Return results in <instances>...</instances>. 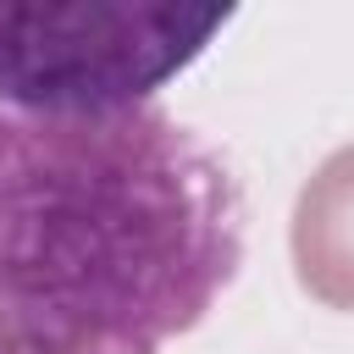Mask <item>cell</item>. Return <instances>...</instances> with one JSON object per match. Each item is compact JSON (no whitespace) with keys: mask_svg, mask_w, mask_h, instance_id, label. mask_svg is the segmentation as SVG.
Returning <instances> with one entry per match:
<instances>
[{"mask_svg":"<svg viewBox=\"0 0 354 354\" xmlns=\"http://www.w3.org/2000/svg\"><path fill=\"white\" fill-rule=\"evenodd\" d=\"M238 260V183L177 116L0 105V354H160Z\"/></svg>","mask_w":354,"mask_h":354,"instance_id":"obj_1","label":"cell"},{"mask_svg":"<svg viewBox=\"0 0 354 354\" xmlns=\"http://www.w3.org/2000/svg\"><path fill=\"white\" fill-rule=\"evenodd\" d=\"M232 6H17L0 0V105L127 111L149 105L227 28Z\"/></svg>","mask_w":354,"mask_h":354,"instance_id":"obj_2","label":"cell"},{"mask_svg":"<svg viewBox=\"0 0 354 354\" xmlns=\"http://www.w3.org/2000/svg\"><path fill=\"white\" fill-rule=\"evenodd\" d=\"M293 254L310 293L326 304H354V149L332 155L299 199Z\"/></svg>","mask_w":354,"mask_h":354,"instance_id":"obj_3","label":"cell"}]
</instances>
